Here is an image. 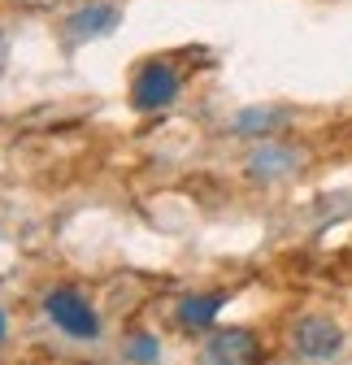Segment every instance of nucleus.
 Instances as JSON below:
<instances>
[{"label":"nucleus","mask_w":352,"mask_h":365,"mask_svg":"<svg viewBox=\"0 0 352 365\" xmlns=\"http://www.w3.org/2000/svg\"><path fill=\"white\" fill-rule=\"evenodd\" d=\"M222 304H227V296H222V292H209V296H187V300L179 304V322H183V327H209Z\"/></svg>","instance_id":"obj_7"},{"label":"nucleus","mask_w":352,"mask_h":365,"mask_svg":"<svg viewBox=\"0 0 352 365\" xmlns=\"http://www.w3.org/2000/svg\"><path fill=\"white\" fill-rule=\"evenodd\" d=\"M0 339H5V313H0Z\"/></svg>","instance_id":"obj_10"},{"label":"nucleus","mask_w":352,"mask_h":365,"mask_svg":"<svg viewBox=\"0 0 352 365\" xmlns=\"http://www.w3.org/2000/svg\"><path fill=\"white\" fill-rule=\"evenodd\" d=\"M122 22V9L113 0H92V5H78L74 14H66V39L70 43H87V39H100Z\"/></svg>","instance_id":"obj_5"},{"label":"nucleus","mask_w":352,"mask_h":365,"mask_svg":"<svg viewBox=\"0 0 352 365\" xmlns=\"http://www.w3.org/2000/svg\"><path fill=\"white\" fill-rule=\"evenodd\" d=\"M126 352H130V361H140V365H152V361L161 356V344H157V335H135Z\"/></svg>","instance_id":"obj_9"},{"label":"nucleus","mask_w":352,"mask_h":365,"mask_svg":"<svg viewBox=\"0 0 352 365\" xmlns=\"http://www.w3.org/2000/svg\"><path fill=\"white\" fill-rule=\"evenodd\" d=\"M291 348L304 361H331L343 348V327L331 322V317H322V313H309V317H300L291 327Z\"/></svg>","instance_id":"obj_3"},{"label":"nucleus","mask_w":352,"mask_h":365,"mask_svg":"<svg viewBox=\"0 0 352 365\" xmlns=\"http://www.w3.org/2000/svg\"><path fill=\"white\" fill-rule=\"evenodd\" d=\"M43 313H48L70 339H96L100 335V317H96L92 300L83 292H74V287H53L43 296Z\"/></svg>","instance_id":"obj_1"},{"label":"nucleus","mask_w":352,"mask_h":365,"mask_svg":"<svg viewBox=\"0 0 352 365\" xmlns=\"http://www.w3.org/2000/svg\"><path fill=\"white\" fill-rule=\"evenodd\" d=\"M261 361V344L252 331H213L200 348V365H257Z\"/></svg>","instance_id":"obj_4"},{"label":"nucleus","mask_w":352,"mask_h":365,"mask_svg":"<svg viewBox=\"0 0 352 365\" xmlns=\"http://www.w3.org/2000/svg\"><path fill=\"white\" fill-rule=\"evenodd\" d=\"M283 122H287L283 109H244V113L231 122V130H235V135H270V130H279Z\"/></svg>","instance_id":"obj_8"},{"label":"nucleus","mask_w":352,"mask_h":365,"mask_svg":"<svg viewBox=\"0 0 352 365\" xmlns=\"http://www.w3.org/2000/svg\"><path fill=\"white\" fill-rule=\"evenodd\" d=\"M179 91H183V78L170 61H144L135 70V78H130V105L135 109H165V105L179 101Z\"/></svg>","instance_id":"obj_2"},{"label":"nucleus","mask_w":352,"mask_h":365,"mask_svg":"<svg viewBox=\"0 0 352 365\" xmlns=\"http://www.w3.org/2000/svg\"><path fill=\"white\" fill-rule=\"evenodd\" d=\"M300 170V153L287 148V144H274V140H261L252 153H248V174L257 182H274V178H287Z\"/></svg>","instance_id":"obj_6"}]
</instances>
